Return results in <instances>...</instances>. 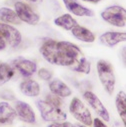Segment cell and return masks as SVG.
<instances>
[{"label":"cell","mask_w":126,"mask_h":127,"mask_svg":"<svg viewBox=\"0 0 126 127\" xmlns=\"http://www.w3.org/2000/svg\"><path fill=\"white\" fill-rule=\"evenodd\" d=\"M43 58L54 65L70 67L83 56L79 47L68 41L46 40L40 47Z\"/></svg>","instance_id":"cell-1"},{"label":"cell","mask_w":126,"mask_h":127,"mask_svg":"<svg viewBox=\"0 0 126 127\" xmlns=\"http://www.w3.org/2000/svg\"><path fill=\"white\" fill-rule=\"evenodd\" d=\"M97 73L99 80L108 94H112L115 88V74L112 65L108 61L99 60L97 62Z\"/></svg>","instance_id":"cell-2"},{"label":"cell","mask_w":126,"mask_h":127,"mask_svg":"<svg viewBox=\"0 0 126 127\" xmlns=\"http://www.w3.org/2000/svg\"><path fill=\"white\" fill-rule=\"evenodd\" d=\"M21 40V34L16 28L0 22V50H4L7 46L17 47Z\"/></svg>","instance_id":"cell-3"},{"label":"cell","mask_w":126,"mask_h":127,"mask_svg":"<svg viewBox=\"0 0 126 127\" xmlns=\"http://www.w3.org/2000/svg\"><path fill=\"white\" fill-rule=\"evenodd\" d=\"M37 108L40 111L41 117L45 121H52V122H61L65 120L67 115L61 109V107L48 103L45 100H38L36 102Z\"/></svg>","instance_id":"cell-4"},{"label":"cell","mask_w":126,"mask_h":127,"mask_svg":"<svg viewBox=\"0 0 126 127\" xmlns=\"http://www.w3.org/2000/svg\"><path fill=\"white\" fill-rule=\"evenodd\" d=\"M101 18L116 27H125L126 25V10L121 6H109L101 12Z\"/></svg>","instance_id":"cell-5"},{"label":"cell","mask_w":126,"mask_h":127,"mask_svg":"<svg viewBox=\"0 0 126 127\" xmlns=\"http://www.w3.org/2000/svg\"><path fill=\"white\" fill-rule=\"evenodd\" d=\"M69 110H70L71 114L73 115V117L76 120H78L79 122H81L82 124H84L85 126L92 125L93 119H92L91 113H90L89 109L86 107V105L79 98L75 97L71 100Z\"/></svg>","instance_id":"cell-6"},{"label":"cell","mask_w":126,"mask_h":127,"mask_svg":"<svg viewBox=\"0 0 126 127\" xmlns=\"http://www.w3.org/2000/svg\"><path fill=\"white\" fill-rule=\"evenodd\" d=\"M14 7H15V12L18 18L20 19V21H23L30 25H36L39 22L40 20L39 15L28 4H25L23 2H16L14 4Z\"/></svg>","instance_id":"cell-7"},{"label":"cell","mask_w":126,"mask_h":127,"mask_svg":"<svg viewBox=\"0 0 126 127\" xmlns=\"http://www.w3.org/2000/svg\"><path fill=\"white\" fill-rule=\"evenodd\" d=\"M84 99L88 102V104L91 106V108L95 111L103 120L105 121H109L110 116L109 113L106 109V107L102 104V102L100 101V99L96 96L95 94L91 91H86L84 93Z\"/></svg>","instance_id":"cell-8"},{"label":"cell","mask_w":126,"mask_h":127,"mask_svg":"<svg viewBox=\"0 0 126 127\" xmlns=\"http://www.w3.org/2000/svg\"><path fill=\"white\" fill-rule=\"evenodd\" d=\"M12 68L16 69L24 77H29L35 73L37 66L33 61L18 57L12 61Z\"/></svg>","instance_id":"cell-9"},{"label":"cell","mask_w":126,"mask_h":127,"mask_svg":"<svg viewBox=\"0 0 126 127\" xmlns=\"http://www.w3.org/2000/svg\"><path fill=\"white\" fill-rule=\"evenodd\" d=\"M15 112L20 120L26 123L35 122V113L28 103L23 101H16L15 103Z\"/></svg>","instance_id":"cell-10"},{"label":"cell","mask_w":126,"mask_h":127,"mask_svg":"<svg viewBox=\"0 0 126 127\" xmlns=\"http://www.w3.org/2000/svg\"><path fill=\"white\" fill-rule=\"evenodd\" d=\"M63 3H64V5L68 11H70L71 13H73L76 16H80V17H84V16L92 17V16H94V12L92 10L81 5L80 3H78L76 1V0H63Z\"/></svg>","instance_id":"cell-11"},{"label":"cell","mask_w":126,"mask_h":127,"mask_svg":"<svg viewBox=\"0 0 126 127\" xmlns=\"http://www.w3.org/2000/svg\"><path fill=\"white\" fill-rule=\"evenodd\" d=\"M99 40L102 44H104L108 47H113L116 44H118L120 42H124L126 40V33L108 31V32H105L102 35H100Z\"/></svg>","instance_id":"cell-12"},{"label":"cell","mask_w":126,"mask_h":127,"mask_svg":"<svg viewBox=\"0 0 126 127\" xmlns=\"http://www.w3.org/2000/svg\"><path fill=\"white\" fill-rule=\"evenodd\" d=\"M15 109L7 102H0V125H10L16 118Z\"/></svg>","instance_id":"cell-13"},{"label":"cell","mask_w":126,"mask_h":127,"mask_svg":"<svg viewBox=\"0 0 126 127\" xmlns=\"http://www.w3.org/2000/svg\"><path fill=\"white\" fill-rule=\"evenodd\" d=\"M49 89L52 94L56 95V96H59V97H68L72 93L70 87L63 81H61L60 79L52 80L49 84Z\"/></svg>","instance_id":"cell-14"},{"label":"cell","mask_w":126,"mask_h":127,"mask_svg":"<svg viewBox=\"0 0 126 127\" xmlns=\"http://www.w3.org/2000/svg\"><path fill=\"white\" fill-rule=\"evenodd\" d=\"M20 91L28 97H36L40 94L39 84L32 79H26L20 83Z\"/></svg>","instance_id":"cell-15"},{"label":"cell","mask_w":126,"mask_h":127,"mask_svg":"<svg viewBox=\"0 0 126 127\" xmlns=\"http://www.w3.org/2000/svg\"><path fill=\"white\" fill-rule=\"evenodd\" d=\"M71 32L75 38H77L78 40L83 41V42L92 43L95 40V35H94L89 29H87L83 26H80L78 24L71 29Z\"/></svg>","instance_id":"cell-16"},{"label":"cell","mask_w":126,"mask_h":127,"mask_svg":"<svg viewBox=\"0 0 126 127\" xmlns=\"http://www.w3.org/2000/svg\"><path fill=\"white\" fill-rule=\"evenodd\" d=\"M0 21L8 24H20L21 21L18 18L15 11L10 8H0Z\"/></svg>","instance_id":"cell-17"},{"label":"cell","mask_w":126,"mask_h":127,"mask_svg":"<svg viewBox=\"0 0 126 127\" xmlns=\"http://www.w3.org/2000/svg\"><path fill=\"white\" fill-rule=\"evenodd\" d=\"M115 103H116L117 111L121 117V120L125 125L126 124V93L124 91L118 92L115 99Z\"/></svg>","instance_id":"cell-18"},{"label":"cell","mask_w":126,"mask_h":127,"mask_svg":"<svg viewBox=\"0 0 126 127\" xmlns=\"http://www.w3.org/2000/svg\"><path fill=\"white\" fill-rule=\"evenodd\" d=\"M54 23L57 26L65 29V30H71L73 27H75L78 24L77 21L70 14H63V15L57 17L54 20Z\"/></svg>","instance_id":"cell-19"},{"label":"cell","mask_w":126,"mask_h":127,"mask_svg":"<svg viewBox=\"0 0 126 127\" xmlns=\"http://www.w3.org/2000/svg\"><path fill=\"white\" fill-rule=\"evenodd\" d=\"M14 75V69L11 65L0 61V86L7 83Z\"/></svg>","instance_id":"cell-20"},{"label":"cell","mask_w":126,"mask_h":127,"mask_svg":"<svg viewBox=\"0 0 126 127\" xmlns=\"http://www.w3.org/2000/svg\"><path fill=\"white\" fill-rule=\"evenodd\" d=\"M70 69L76 71V72H80V73H84V74H89L90 72V68H91V65H90V62L84 57H80L72 66L69 67Z\"/></svg>","instance_id":"cell-21"},{"label":"cell","mask_w":126,"mask_h":127,"mask_svg":"<svg viewBox=\"0 0 126 127\" xmlns=\"http://www.w3.org/2000/svg\"><path fill=\"white\" fill-rule=\"evenodd\" d=\"M45 101H47V102L50 103V104L59 106V107H61V105H62V101H61L60 97H59V96H56V95H54V94H52V93L46 95Z\"/></svg>","instance_id":"cell-22"},{"label":"cell","mask_w":126,"mask_h":127,"mask_svg":"<svg viewBox=\"0 0 126 127\" xmlns=\"http://www.w3.org/2000/svg\"><path fill=\"white\" fill-rule=\"evenodd\" d=\"M52 72L50 71V70H48V69H46V68H41V69H39V71H38V76L42 79V80H45V81H48V80H50L51 78H52Z\"/></svg>","instance_id":"cell-23"},{"label":"cell","mask_w":126,"mask_h":127,"mask_svg":"<svg viewBox=\"0 0 126 127\" xmlns=\"http://www.w3.org/2000/svg\"><path fill=\"white\" fill-rule=\"evenodd\" d=\"M0 97L5 100H14L15 99L13 92H11L10 90H2L0 92Z\"/></svg>","instance_id":"cell-24"},{"label":"cell","mask_w":126,"mask_h":127,"mask_svg":"<svg viewBox=\"0 0 126 127\" xmlns=\"http://www.w3.org/2000/svg\"><path fill=\"white\" fill-rule=\"evenodd\" d=\"M48 127H76V126L69 122H54L50 124Z\"/></svg>","instance_id":"cell-25"},{"label":"cell","mask_w":126,"mask_h":127,"mask_svg":"<svg viewBox=\"0 0 126 127\" xmlns=\"http://www.w3.org/2000/svg\"><path fill=\"white\" fill-rule=\"evenodd\" d=\"M92 124H93V126H94V127H107V126L105 125V123H104L102 120H100L99 118H95V119H93Z\"/></svg>","instance_id":"cell-26"},{"label":"cell","mask_w":126,"mask_h":127,"mask_svg":"<svg viewBox=\"0 0 126 127\" xmlns=\"http://www.w3.org/2000/svg\"><path fill=\"white\" fill-rule=\"evenodd\" d=\"M83 1H85V2H90V3H98V2H100L101 0H83Z\"/></svg>","instance_id":"cell-27"},{"label":"cell","mask_w":126,"mask_h":127,"mask_svg":"<svg viewBox=\"0 0 126 127\" xmlns=\"http://www.w3.org/2000/svg\"><path fill=\"white\" fill-rule=\"evenodd\" d=\"M28 1H30V2H36L37 0H28Z\"/></svg>","instance_id":"cell-28"},{"label":"cell","mask_w":126,"mask_h":127,"mask_svg":"<svg viewBox=\"0 0 126 127\" xmlns=\"http://www.w3.org/2000/svg\"><path fill=\"white\" fill-rule=\"evenodd\" d=\"M78 127H87V126H85V125H81V124H80V125H78Z\"/></svg>","instance_id":"cell-29"}]
</instances>
